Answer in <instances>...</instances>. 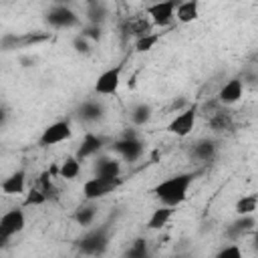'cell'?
<instances>
[{"label":"cell","instance_id":"obj_1","mask_svg":"<svg viewBox=\"0 0 258 258\" xmlns=\"http://www.w3.org/2000/svg\"><path fill=\"white\" fill-rule=\"evenodd\" d=\"M198 171H185V173H175L163 181H159L153 187V196L159 204L163 206H171L177 208L179 204H183V200L187 198V191L191 187V183L196 181Z\"/></svg>","mask_w":258,"mask_h":258},{"label":"cell","instance_id":"obj_2","mask_svg":"<svg viewBox=\"0 0 258 258\" xmlns=\"http://www.w3.org/2000/svg\"><path fill=\"white\" fill-rule=\"evenodd\" d=\"M109 246V228L107 226H99L89 230L83 238L77 240V248L81 254H89V256H99L105 254Z\"/></svg>","mask_w":258,"mask_h":258},{"label":"cell","instance_id":"obj_3","mask_svg":"<svg viewBox=\"0 0 258 258\" xmlns=\"http://www.w3.org/2000/svg\"><path fill=\"white\" fill-rule=\"evenodd\" d=\"M123 183L121 177H101V175H93L91 179H87L83 183V196L87 202H95L101 200L109 194H113L119 185Z\"/></svg>","mask_w":258,"mask_h":258},{"label":"cell","instance_id":"obj_4","mask_svg":"<svg viewBox=\"0 0 258 258\" xmlns=\"http://www.w3.org/2000/svg\"><path fill=\"white\" fill-rule=\"evenodd\" d=\"M26 226V216H24V210L22 208H14V210H8L6 214H2L0 218V248L6 246V242L20 234Z\"/></svg>","mask_w":258,"mask_h":258},{"label":"cell","instance_id":"obj_5","mask_svg":"<svg viewBox=\"0 0 258 258\" xmlns=\"http://www.w3.org/2000/svg\"><path fill=\"white\" fill-rule=\"evenodd\" d=\"M44 20L48 26L52 28H77L81 26V18L77 16V12L73 8H69L67 4H52L46 14H44Z\"/></svg>","mask_w":258,"mask_h":258},{"label":"cell","instance_id":"obj_6","mask_svg":"<svg viewBox=\"0 0 258 258\" xmlns=\"http://www.w3.org/2000/svg\"><path fill=\"white\" fill-rule=\"evenodd\" d=\"M113 151L117 155H121L125 161H135L143 155L145 151V145L143 141L139 139V135L135 131H125L115 143H113Z\"/></svg>","mask_w":258,"mask_h":258},{"label":"cell","instance_id":"obj_7","mask_svg":"<svg viewBox=\"0 0 258 258\" xmlns=\"http://www.w3.org/2000/svg\"><path fill=\"white\" fill-rule=\"evenodd\" d=\"M71 137H73L71 121L69 119H60V121H54L48 127H44V131L38 137V145L40 147H52V145H58L62 141H69Z\"/></svg>","mask_w":258,"mask_h":258},{"label":"cell","instance_id":"obj_8","mask_svg":"<svg viewBox=\"0 0 258 258\" xmlns=\"http://www.w3.org/2000/svg\"><path fill=\"white\" fill-rule=\"evenodd\" d=\"M181 2V0H179ZM177 0H155L153 4L147 6V16L155 26H169L175 18V8L179 4Z\"/></svg>","mask_w":258,"mask_h":258},{"label":"cell","instance_id":"obj_9","mask_svg":"<svg viewBox=\"0 0 258 258\" xmlns=\"http://www.w3.org/2000/svg\"><path fill=\"white\" fill-rule=\"evenodd\" d=\"M121 73H123V62H119V64L103 71L97 77V81H95V87H93L95 93L97 95H105V97L115 95L117 89H119V85H121Z\"/></svg>","mask_w":258,"mask_h":258},{"label":"cell","instance_id":"obj_10","mask_svg":"<svg viewBox=\"0 0 258 258\" xmlns=\"http://www.w3.org/2000/svg\"><path fill=\"white\" fill-rule=\"evenodd\" d=\"M196 117H198V109L196 107H187L183 109L181 113H177L165 127L167 133L175 135V137H187L191 131H194V125H196Z\"/></svg>","mask_w":258,"mask_h":258},{"label":"cell","instance_id":"obj_11","mask_svg":"<svg viewBox=\"0 0 258 258\" xmlns=\"http://www.w3.org/2000/svg\"><path fill=\"white\" fill-rule=\"evenodd\" d=\"M242 93H244V83L242 79L234 77L222 85V89L218 91V101L220 105H236L242 99Z\"/></svg>","mask_w":258,"mask_h":258},{"label":"cell","instance_id":"obj_12","mask_svg":"<svg viewBox=\"0 0 258 258\" xmlns=\"http://www.w3.org/2000/svg\"><path fill=\"white\" fill-rule=\"evenodd\" d=\"M189 155H191L194 159H198V161L210 163V161L218 155V141H216V139H208V137L198 139V141L191 145Z\"/></svg>","mask_w":258,"mask_h":258},{"label":"cell","instance_id":"obj_13","mask_svg":"<svg viewBox=\"0 0 258 258\" xmlns=\"http://www.w3.org/2000/svg\"><path fill=\"white\" fill-rule=\"evenodd\" d=\"M0 189H2V194H6V196L24 194V189H26V171H24V169L12 171V173L0 183Z\"/></svg>","mask_w":258,"mask_h":258},{"label":"cell","instance_id":"obj_14","mask_svg":"<svg viewBox=\"0 0 258 258\" xmlns=\"http://www.w3.org/2000/svg\"><path fill=\"white\" fill-rule=\"evenodd\" d=\"M254 226H256V220H254V216H252V214L238 216V218H236V220L226 228V238H230V240H238V238H242L244 234L252 232V230H254Z\"/></svg>","mask_w":258,"mask_h":258},{"label":"cell","instance_id":"obj_15","mask_svg":"<svg viewBox=\"0 0 258 258\" xmlns=\"http://www.w3.org/2000/svg\"><path fill=\"white\" fill-rule=\"evenodd\" d=\"M103 145H105V137L95 135V133H87L83 137V141H81V147L77 149V157L81 161L87 159V157H93L103 149Z\"/></svg>","mask_w":258,"mask_h":258},{"label":"cell","instance_id":"obj_16","mask_svg":"<svg viewBox=\"0 0 258 258\" xmlns=\"http://www.w3.org/2000/svg\"><path fill=\"white\" fill-rule=\"evenodd\" d=\"M95 175L101 177H121V161L109 155H101L95 161Z\"/></svg>","mask_w":258,"mask_h":258},{"label":"cell","instance_id":"obj_17","mask_svg":"<svg viewBox=\"0 0 258 258\" xmlns=\"http://www.w3.org/2000/svg\"><path fill=\"white\" fill-rule=\"evenodd\" d=\"M77 113H79V117H81L83 121H87V123H97V121L103 119L105 109H103V105L97 103V101H85V103L79 105Z\"/></svg>","mask_w":258,"mask_h":258},{"label":"cell","instance_id":"obj_18","mask_svg":"<svg viewBox=\"0 0 258 258\" xmlns=\"http://www.w3.org/2000/svg\"><path fill=\"white\" fill-rule=\"evenodd\" d=\"M200 16V0H181L175 8V18L183 24L194 22Z\"/></svg>","mask_w":258,"mask_h":258},{"label":"cell","instance_id":"obj_19","mask_svg":"<svg viewBox=\"0 0 258 258\" xmlns=\"http://www.w3.org/2000/svg\"><path fill=\"white\" fill-rule=\"evenodd\" d=\"M171 216H173V208L161 204L157 210L151 212V216H149V220H147V230H161V228L171 220Z\"/></svg>","mask_w":258,"mask_h":258},{"label":"cell","instance_id":"obj_20","mask_svg":"<svg viewBox=\"0 0 258 258\" xmlns=\"http://www.w3.org/2000/svg\"><path fill=\"white\" fill-rule=\"evenodd\" d=\"M208 125L214 133H224L232 127V117L226 111H212L208 117Z\"/></svg>","mask_w":258,"mask_h":258},{"label":"cell","instance_id":"obj_21","mask_svg":"<svg viewBox=\"0 0 258 258\" xmlns=\"http://www.w3.org/2000/svg\"><path fill=\"white\" fill-rule=\"evenodd\" d=\"M81 173V159L77 155H69L62 159V163L58 165V175L62 179H75Z\"/></svg>","mask_w":258,"mask_h":258},{"label":"cell","instance_id":"obj_22","mask_svg":"<svg viewBox=\"0 0 258 258\" xmlns=\"http://www.w3.org/2000/svg\"><path fill=\"white\" fill-rule=\"evenodd\" d=\"M151 26H153V22H149V20H145V18H135V20H131V22L125 24V34L133 36V38L137 40V38L149 34V32H151Z\"/></svg>","mask_w":258,"mask_h":258},{"label":"cell","instance_id":"obj_23","mask_svg":"<svg viewBox=\"0 0 258 258\" xmlns=\"http://www.w3.org/2000/svg\"><path fill=\"white\" fill-rule=\"evenodd\" d=\"M95 218H97V206H91V204L79 206V208L75 210V214H73V220H75L79 226H83V228L91 226V224L95 222Z\"/></svg>","mask_w":258,"mask_h":258},{"label":"cell","instance_id":"obj_24","mask_svg":"<svg viewBox=\"0 0 258 258\" xmlns=\"http://www.w3.org/2000/svg\"><path fill=\"white\" fill-rule=\"evenodd\" d=\"M89 8H87V22L93 24H103L107 18V6L101 0H87Z\"/></svg>","mask_w":258,"mask_h":258},{"label":"cell","instance_id":"obj_25","mask_svg":"<svg viewBox=\"0 0 258 258\" xmlns=\"http://www.w3.org/2000/svg\"><path fill=\"white\" fill-rule=\"evenodd\" d=\"M236 214L238 216H246V214H254L258 210V196L256 194H248V196H242L236 206H234Z\"/></svg>","mask_w":258,"mask_h":258},{"label":"cell","instance_id":"obj_26","mask_svg":"<svg viewBox=\"0 0 258 258\" xmlns=\"http://www.w3.org/2000/svg\"><path fill=\"white\" fill-rule=\"evenodd\" d=\"M151 115H153V111H151V107H149L147 103H137L135 107H131V121H133V125H137V127L149 123Z\"/></svg>","mask_w":258,"mask_h":258},{"label":"cell","instance_id":"obj_27","mask_svg":"<svg viewBox=\"0 0 258 258\" xmlns=\"http://www.w3.org/2000/svg\"><path fill=\"white\" fill-rule=\"evenodd\" d=\"M38 187L44 191V196H46L48 200H58V189H56V185H54V181H52V173H50L48 169L40 173V177H38Z\"/></svg>","mask_w":258,"mask_h":258},{"label":"cell","instance_id":"obj_28","mask_svg":"<svg viewBox=\"0 0 258 258\" xmlns=\"http://www.w3.org/2000/svg\"><path fill=\"white\" fill-rule=\"evenodd\" d=\"M147 240L145 238H137V240H133V244L125 250V256H129V258H145L147 256Z\"/></svg>","mask_w":258,"mask_h":258},{"label":"cell","instance_id":"obj_29","mask_svg":"<svg viewBox=\"0 0 258 258\" xmlns=\"http://www.w3.org/2000/svg\"><path fill=\"white\" fill-rule=\"evenodd\" d=\"M44 202H48V198L44 196V191L40 189V187H32V189H28L26 191V198H24V208H28V206H42Z\"/></svg>","mask_w":258,"mask_h":258},{"label":"cell","instance_id":"obj_30","mask_svg":"<svg viewBox=\"0 0 258 258\" xmlns=\"http://www.w3.org/2000/svg\"><path fill=\"white\" fill-rule=\"evenodd\" d=\"M157 40H159V34L149 32V34H145V36H141V38L135 40V50L137 52H149L157 44Z\"/></svg>","mask_w":258,"mask_h":258},{"label":"cell","instance_id":"obj_31","mask_svg":"<svg viewBox=\"0 0 258 258\" xmlns=\"http://www.w3.org/2000/svg\"><path fill=\"white\" fill-rule=\"evenodd\" d=\"M81 34H85L91 42H99L103 38V26L101 24H93V22H87L83 28H81Z\"/></svg>","mask_w":258,"mask_h":258},{"label":"cell","instance_id":"obj_32","mask_svg":"<svg viewBox=\"0 0 258 258\" xmlns=\"http://www.w3.org/2000/svg\"><path fill=\"white\" fill-rule=\"evenodd\" d=\"M73 48H75L79 54H83V56H89V54L93 52V48H91V40H89L85 34H81V32L73 38Z\"/></svg>","mask_w":258,"mask_h":258},{"label":"cell","instance_id":"obj_33","mask_svg":"<svg viewBox=\"0 0 258 258\" xmlns=\"http://www.w3.org/2000/svg\"><path fill=\"white\" fill-rule=\"evenodd\" d=\"M216 256L218 258H240L242 256V248L236 242H232V244H226L224 248H220Z\"/></svg>","mask_w":258,"mask_h":258},{"label":"cell","instance_id":"obj_34","mask_svg":"<svg viewBox=\"0 0 258 258\" xmlns=\"http://www.w3.org/2000/svg\"><path fill=\"white\" fill-rule=\"evenodd\" d=\"M18 44H22V36H16V34H4L2 36V50H12Z\"/></svg>","mask_w":258,"mask_h":258},{"label":"cell","instance_id":"obj_35","mask_svg":"<svg viewBox=\"0 0 258 258\" xmlns=\"http://www.w3.org/2000/svg\"><path fill=\"white\" fill-rule=\"evenodd\" d=\"M48 34H24L22 36V46L24 44H34V42H40V40H46Z\"/></svg>","mask_w":258,"mask_h":258},{"label":"cell","instance_id":"obj_36","mask_svg":"<svg viewBox=\"0 0 258 258\" xmlns=\"http://www.w3.org/2000/svg\"><path fill=\"white\" fill-rule=\"evenodd\" d=\"M252 244H254V248L258 250V230L254 232V238H252Z\"/></svg>","mask_w":258,"mask_h":258},{"label":"cell","instance_id":"obj_37","mask_svg":"<svg viewBox=\"0 0 258 258\" xmlns=\"http://www.w3.org/2000/svg\"><path fill=\"white\" fill-rule=\"evenodd\" d=\"M52 2H54V4H64L67 0H52Z\"/></svg>","mask_w":258,"mask_h":258}]
</instances>
